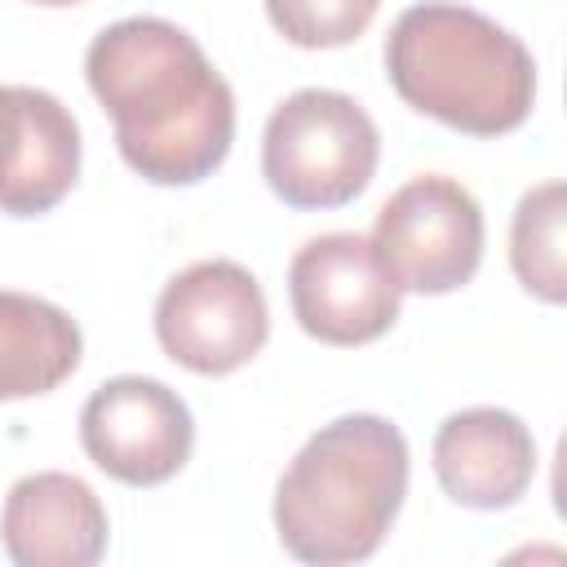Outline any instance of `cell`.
I'll use <instances>...</instances> for the list:
<instances>
[{
    "label": "cell",
    "mask_w": 567,
    "mask_h": 567,
    "mask_svg": "<svg viewBox=\"0 0 567 567\" xmlns=\"http://www.w3.org/2000/svg\"><path fill=\"white\" fill-rule=\"evenodd\" d=\"M84 80L137 177L195 186L230 155L235 93L177 22L137 13L102 27L84 53Z\"/></svg>",
    "instance_id": "1"
},
{
    "label": "cell",
    "mask_w": 567,
    "mask_h": 567,
    "mask_svg": "<svg viewBox=\"0 0 567 567\" xmlns=\"http://www.w3.org/2000/svg\"><path fill=\"white\" fill-rule=\"evenodd\" d=\"M408 439L377 412L319 425L275 483V536L297 563H363L390 536L408 496Z\"/></svg>",
    "instance_id": "2"
},
{
    "label": "cell",
    "mask_w": 567,
    "mask_h": 567,
    "mask_svg": "<svg viewBox=\"0 0 567 567\" xmlns=\"http://www.w3.org/2000/svg\"><path fill=\"white\" fill-rule=\"evenodd\" d=\"M385 80L421 115L470 133H514L536 102V58L496 18L425 0L394 18L385 35Z\"/></svg>",
    "instance_id": "3"
},
{
    "label": "cell",
    "mask_w": 567,
    "mask_h": 567,
    "mask_svg": "<svg viewBox=\"0 0 567 567\" xmlns=\"http://www.w3.org/2000/svg\"><path fill=\"white\" fill-rule=\"evenodd\" d=\"M381 133L372 115L337 89L288 93L261 133V177L288 208H341L377 173Z\"/></svg>",
    "instance_id": "4"
},
{
    "label": "cell",
    "mask_w": 567,
    "mask_h": 567,
    "mask_svg": "<svg viewBox=\"0 0 567 567\" xmlns=\"http://www.w3.org/2000/svg\"><path fill=\"white\" fill-rule=\"evenodd\" d=\"M270 306L248 266L208 257L177 270L155 297L159 350L199 377H226L261 354Z\"/></svg>",
    "instance_id": "5"
},
{
    "label": "cell",
    "mask_w": 567,
    "mask_h": 567,
    "mask_svg": "<svg viewBox=\"0 0 567 567\" xmlns=\"http://www.w3.org/2000/svg\"><path fill=\"white\" fill-rule=\"evenodd\" d=\"M372 248L399 292H456L483 261V208L456 177H412L381 204Z\"/></svg>",
    "instance_id": "6"
},
{
    "label": "cell",
    "mask_w": 567,
    "mask_h": 567,
    "mask_svg": "<svg viewBox=\"0 0 567 567\" xmlns=\"http://www.w3.org/2000/svg\"><path fill=\"white\" fill-rule=\"evenodd\" d=\"M84 456L124 487L168 483L195 447V416L155 377H111L80 408Z\"/></svg>",
    "instance_id": "7"
},
{
    "label": "cell",
    "mask_w": 567,
    "mask_h": 567,
    "mask_svg": "<svg viewBox=\"0 0 567 567\" xmlns=\"http://www.w3.org/2000/svg\"><path fill=\"white\" fill-rule=\"evenodd\" d=\"M399 288L372 239L332 230L301 244L288 261V301L306 337L323 346H368L399 319Z\"/></svg>",
    "instance_id": "8"
},
{
    "label": "cell",
    "mask_w": 567,
    "mask_h": 567,
    "mask_svg": "<svg viewBox=\"0 0 567 567\" xmlns=\"http://www.w3.org/2000/svg\"><path fill=\"white\" fill-rule=\"evenodd\" d=\"M80 177V124L44 89L0 84V213L44 217Z\"/></svg>",
    "instance_id": "9"
},
{
    "label": "cell",
    "mask_w": 567,
    "mask_h": 567,
    "mask_svg": "<svg viewBox=\"0 0 567 567\" xmlns=\"http://www.w3.org/2000/svg\"><path fill=\"white\" fill-rule=\"evenodd\" d=\"M106 505L62 470L18 478L0 509V545L18 567H89L106 554Z\"/></svg>",
    "instance_id": "10"
},
{
    "label": "cell",
    "mask_w": 567,
    "mask_h": 567,
    "mask_svg": "<svg viewBox=\"0 0 567 567\" xmlns=\"http://www.w3.org/2000/svg\"><path fill=\"white\" fill-rule=\"evenodd\" d=\"M430 461L456 505L509 509L536 478V439L505 408H465L434 430Z\"/></svg>",
    "instance_id": "11"
},
{
    "label": "cell",
    "mask_w": 567,
    "mask_h": 567,
    "mask_svg": "<svg viewBox=\"0 0 567 567\" xmlns=\"http://www.w3.org/2000/svg\"><path fill=\"white\" fill-rule=\"evenodd\" d=\"M84 354L80 323L31 292L0 288V403L58 390Z\"/></svg>",
    "instance_id": "12"
},
{
    "label": "cell",
    "mask_w": 567,
    "mask_h": 567,
    "mask_svg": "<svg viewBox=\"0 0 567 567\" xmlns=\"http://www.w3.org/2000/svg\"><path fill=\"white\" fill-rule=\"evenodd\" d=\"M563 226H567V190L563 182H540L532 186L518 208H514V221H509V266L518 275V284L549 301V306H563L567 301V239H563Z\"/></svg>",
    "instance_id": "13"
},
{
    "label": "cell",
    "mask_w": 567,
    "mask_h": 567,
    "mask_svg": "<svg viewBox=\"0 0 567 567\" xmlns=\"http://www.w3.org/2000/svg\"><path fill=\"white\" fill-rule=\"evenodd\" d=\"M377 9L381 0H266L270 27L297 49L354 44L372 27Z\"/></svg>",
    "instance_id": "14"
},
{
    "label": "cell",
    "mask_w": 567,
    "mask_h": 567,
    "mask_svg": "<svg viewBox=\"0 0 567 567\" xmlns=\"http://www.w3.org/2000/svg\"><path fill=\"white\" fill-rule=\"evenodd\" d=\"M31 4H49V9H66V4H84V0H31Z\"/></svg>",
    "instance_id": "15"
}]
</instances>
